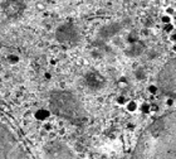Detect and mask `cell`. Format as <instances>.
I'll list each match as a JSON object with an SVG mask.
<instances>
[{"mask_svg":"<svg viewBox=\"0 0 176 159\" xmlns=\"http://www.w3.org/2000/svg\"><path fill=\"white\" fill-rule=\"evenodd\" d=\"M132 159H176V110L164 114L143 130Z\"/></svg>","mask_w":176,"mask_h":159,"instance_id":"obj_1","label":"cell"},{"mask_svg":"<svg viewBox=\"0 0 176 159\" xmlns=\"http://www.w3.org/2000/svg\"><path fill=\"white\" fill-rule=\"evenodd\" d=\"M49 111L73 124H82L87 118L79 99L68 91H53L49 97Z\"/></svg>","mask_w":176,"mask_h":159,"instance_id":"obj_2","label":"cell"},{"mask_svg":"<svg viewBox=\"0 0 176 159\" xmlns=\"http://www.w3.org/2000/svg\"><path fill=\"white\" fill-rule=\"evenodd\" d=\"M0 159H33L15 133L0 123Z\"/></svg>","mask_w":176,"mask_h":159,"instance_id":"obj_3","label":"cell"},{"mask_svg":"<svg viewBox=\"0 0 176 159\" xmlns=\"http://www.w3.org/2000/svg\"><path fill=\"white\" fill-rule=\"evenodd\" d=\"M157 87L169 99L176 100V57L164 64L157 74Z\"/></svg>","mask_w":176,"mask_h":159,"instance_id":"obj_4","label":"cell"},{"mask_svg":"<svg viewBox=\"0 0 176 159\" xmlns=\"http://www.w3.org/2000/svg\"><path fill=\"white\" fill-rule=\"evenodd\" d=\"M43 159H81L64 142L56 139L47 143L42 149Z\"/></svg>","mask_w":176,"mask_h":159,"instance_id":"obj_5","label":"cell"},{"mask_svg":"<svg viewBox=\"0 0 176 159\" xmlns=\"http://www.w3.org/2000/svg\"><path fill=\"white\" fill-rule=\"evenodd\" d=\"M56 37L62 43H73V42H77L79 39V32L73 24L66 23L57 29Z\"/></svg>","mask_w":176,"mask_h":159,"instance_id":"obj_6","label":"cell"},{"mask_svg":"<svg viewBox=\"0 0 176 159\" xmlns=\"http://www.w3.org/2000/svg\"><path fill=\"white\" fill-rule=\"evenodd\" d=\"M34 118L38 121H47L51 118V111L47 109H38L34 113Z\"/></svg>","mask_w":176,"mask_h":159,"instance_id":"obj_7","label":"cell"},{"mask_svg":"<svg viewBox=\"0 0 176 159\" xmlns=\"http://www.w3.org/2000/svg\"><path fill=\"white\" fill-rule=\"evenodd\" d=\"M126 109H127L128 113H135L137 109H138L137 102L136 101H127V104H126Z\"/></svg>","mask_w":176,"mask_h":159,"instance_id":"obj_8","label":"cell"},{"mask_svg":"<svg viewBox=\"0 0 176 159\" xmlns=\"http://www.w3.org/2000/svg\"><path fill=\"white\" fill-rule=\"evenodd\" d=\"M6 58H8V62L12 63V64H17V63H19V61H20L19 56H17V54H9Z\"/></svg>","mask_w":176,"mask_h":159,"instance_id":"obj_9","label":"cell"},{"mask_svg":"<svg viewBox=\"0 0 176 159\" xmlns=\"http://www.w3.org/2000/svg\"><path fill=\"white\" fill-rule=\"evenodd\" d=\"M140 110H141L143 114H148L150 111H151V106H150L148 104H146V102H145V104H142V105H141Z\"/></svg>","mask_w":176,"mask_h":159,"instance_id":"obj_10","label":"cell"},{"mask_svg":"<svg viewBox=\"0 0 176 159\" xmlns=\"http://www.w3.org/2000/svg\"><path fill=\"white\" fill-rule=\"evenodd\" d=\"M147 90H148V92H150V93L155 95V93H157V91H159V87H157L156 85H150V86H148Z\"/></svg>","mask_w":176,"mask_h":159,"instance_id":"obj_11","label":"cell"},{"mask_svg":"<svg viewBox=\"0 0 176 159\" xmlns=\"http://www.w3.org/2000/svg\"><path fill=\"white\" fill-rule=\"evenodd\" d=\"M117 104H118V105H126V104H127L126 97L125 96H118L117 97Z\"/></svg>","mask_w":176,"mask_h":159,"instance_id":"obj_12","label":"cell"},{"mask_svg":"<svg viewBox=\"0 0 176 159\" xmlns=\"http://www.w3.org/2000/svg\"><path fill=\"white\" fill-rule=\"evenodd\" d=\"M161 20H162L164 24H170V23H171V17H170V15H164V17L161 18Z\"/></svg>","mask_w":176,"mask_h":159,"instance_id":"obj_13","label":"cell"},{"mask_svg":"<svg viewBox=\"0 0 176 159\" xmlns=\"http://www.w3.org/2000/svg\"><path fill=\"white\" fill-rule=\"evenodd\" d=\"M165 30H166V32H172V30H174V27L171 25V23H170V24H166V27H165Z\"/></svg>","mask_w":176,"mask_h":159,"instance_id":"obj_14","label":"cell"},{"mask_svg":"<svg viewBox=\"0 0 176 159\" xmlns=\"http://www.w3.org/2000/svg\"><path fill=\"white\" fill-rule=\"evenodd\" d=\"M174 102H175V100L167 99V100H166V105H167V106H174Z\"/></svg>","mask_w":176,"mask_h":159,"instance_id":"obj_15","label":"cell"},{"mask_svg":"<svg viewBox=\"0 0 176 159\" xmlns=\"http://www.w3.org/2000/svg\"><path fill=\"white\" fill-rule=\"evenodd\" d=\"M44 77H46L47 80H51L52 78V74L51 73H46V74H44Z\"/></svg>","mask_w":176,"mask_h":159,"instance_id":"obj_16","label":"cell"},{"mask_svg":"<svg viewBox=\"0 0 176 159\" xmlns=\"http://www.w3.org/2000/svg\"><path fill=\"white\" fill-rule=\"evenodd\" d=\"M171 40L176 43V34H172V35H171Z\"/></svg>","mask_w":176,"mask_h":159,"instance_id":"obj_17","label":"cell"},{"mask_svg":"<svg viewBox=\"0 0 176 159\" xmlns=\"http://www.w3.org/2000/svg\"><path fill=\"white\" fill-rule=\"evenodd\" d=\"M151 110H152V111H157V106H156V105H152V106H151Z\"/></svg>","mask_w":176,"mask_h":159,"instance_id":"obj_18","label":"cell"},{"mask_svg":"<svg viewBox=\"0 0 176 159\" xmlns=\"http://www.w3.org/2000/svg\"><path fill=\"white\" fill-rule=\"evenodd\" d=\"M46 128H47L46 130H52V125H51V124H49V125H46Z\"/></svg>","mask_w":176,"mask_h":159,"instance_id":"obj_19","label":"cell"},{"mask_svg":"<svg viewBox=\"0 0 176 159\" xmlns=\"http://www.w3.org/2000/svg\"><path fill=\"white\" fill-rule=\"evenodd\" d=\"M172 51H174V52H176V43H175L174 45H172Z\"/></svg>","mask_w":176,"mask_h":159,"instance_id":"obj_20","label":"cell"}]
</instances>
